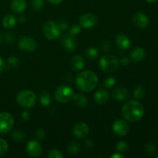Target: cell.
Returning <instances> with one entry per match:
<instances>
[{"mask_svg":"<svg viewBox=\"0 0 158 158\" xmlns=\"http://www.w3.org/2000/svg\"><path fill=\"white\" fill-rule=\"evenodd\" d=\"M121 112L125 120L130 122H137L143 117L144 108L137 100H131L124 103Z\"/></svg>","mask_w":158,"mask_h":158,"instance_id":"cell-1","label":"cell"},{"mask_svg":"<svg viewBox=\"0 0 158 158\" xmlns=\"http://www.w3.org/2000/svg\"><path fill=\"white\" fill-rule=\"evenodd\" d=\"M98 84V77L94 72L89 70L83 71L77 75L76 85L77 89L82 92L93 91Z\"/></svg>","mask_w":158,"mask_h":158,"instance_id":"cell-2","label":"cell"},{"mask_svg":"<svg viewBox=\"0 0 158 158\" xmlns=\"http://www.w3.org/2000/svg\"><path fill=\"white\" fill-rule=\"evenodd\" d=\"M16 101L21 106L24 108H32L35 106L36 96L29 89H23L19 92L16 96Z\"/></svg>","mask_w":158,"mask_h":158,"instance_id":"cell-3","label":"cell"},{"mask_svg":"<svg viewBox=\"0 0 158 158\" xmlns=\"http://www.w3.org/2000/svg\"><path fill=\"white\" fill-rule=\"evenodd\" d=\"M99 64L102 70L106 73L116 72L120 66V63L117 57L110 54H106L102 56Z\"/></svg>","mask_w":158,"mask_h":158,"instance_id":"cell-4","label":"cell"},{"mask_svg":"<svg viewBox=\"0 0 158 158\" xmlns=\"http://www.w3.org/2000/svg\"><path fill=\"white\" fill-rule=\"evenodd\" d=\"M74 96V91L70 86L62 85L60 86L55 92V98L60 103H66L72 100Z\"/></svg>","mask_w":158,"mask_h":158,"instance_id":"cell-5","label":"cell"},{"mask_svg":"<svg viewBox=\"0 0 158 158\" xmlns=\"http://www.w3.org/2000/svg\"><path fill=\"white\" fill-rule=\"evenodd\" d=\"M60 30L58 24L53 21H48L43 26V33L45 36L50 40H54L60 36Z\"/></svg>","mask_w":158,"mask_h":158,"instance_id":"cell-6","label":"cell"},{"mask_svg":"<svg viewBox=\"0 0 158 158\" xmlns=\"http://www.w3.org/2000/svg\"><path fill=\"white\" fill-rule=\"evenodd\" d=\"M14 118L7 112L0 113V134H6L12 129Z\"/></svg>","mask_w":158,"mask_h":158,"instance_id":"cell-7","label":"cell"},{"mask_svg":"<svg viewBox=\"0 0 158 158\" xmlns=\"http://www.w3.org/2000/svg\"><path fill=\"white\" fill-rule=\"evenodd\" d=\"M26 152L31 157H40L43 153V148L38 140H31L26 145Z\"/></svg>","mask_w":158,"mask_h":158,"instance_id":"cell-8","label":"cell"},{"mask_svg":"<svg viewBox=\"0 0 158 158\" xmlns=\"http://www.w3.org/2000/svg\"><path fill=\"white\" fill-rule=\"evenodd\" d=\"M98 23V19L94 14H83L80 18V25L84 29H90L94 27Z\"/></svg>","mask_w":158,"mask_h":158,"instance_id":"cell-9","label":"cell"},{"mask_svg":"<svg viewBox=\"0 0 158 158\" xmlns=\"http://www.w3.org/2000/svg\"><path fill=\"white\" fill-rule=\"evenodd\" d=\"M19 48L26 52H32L36 49L37 44L35 40L29 36H23L19 40L18 43Z\"/></svg>","mask_w":158,"mask_h":158,"instance_id":"cell-10","label":"cell"},{"mask_svg":"<svg viewBox=\"0 0 158 158\" xmlns=\"http://www.w3.org/2000/svg\"><path fill=\"white\" fill-rule=\"evenodd\" d=\"M89 132L88 125L84 122L77 123L73 129V134L76 138L82 139L86 137Z\"/></svg>","mask_w":158,"mask_h":158,"instance_id":"cell-11","label":"cell"},{"mask_svg":"<svg viewBox=\"0 0 158 158\" xmlns=\"http://www.w3.org/2000/svg\"><path fill=\"white\" fill-rule=\"evenodd\" d=\"M113 131L116 135L119 137H123L127 135L129 131V126L127 123L123 120H117L113 125Z\"/></svg>","mask_w":158,"mask_h":158,"instance_id":"cell-12","label":"cell"},{"mask_svg":"<svg viewBox=\"0 0 158 158\" xmlns=\"http://www.w3.org/2000/svg\"><path fill=\"white\" fill-rule=\"evenodd\" d=\"M133 23L137 27L143 29L149 24V19L148 16L143 12H137L133 17Z\"/></svg>","mask_w":158,"mask_h":158,"instance_id":"cell-13","label":"cell"},{"mask_svg":"<svg viewBox=\"0 0 158 158\" xmlns=\"http://www.w3.org/2000/svg\"><path fill=\"white\" fill-rule=\"evenodd\" d=\"M116 43H117V46H118L120 49H127L128 48L131 46V41H130V39L128 38V36L127 35L123 33H120L117 35L115 39Z\"/></svg>","mask_w":158,"mask_h":158,"instance_id":"cell-14","label":"cell"},{"mask_svg":"<svg viewBox=\"0 0 158 158\" xmlns=\"http://www.w3.org/2000/svg\"><path fill=\"white\" fill-rule=\"evenodd\" d=\"M61 43L66 50L67 51L75 50L76 46H77L75 40H74V37L72 36V35H70L69 34V35H63V38H62Z\"/></svg>","mask_w":158,"mask_h":158,"instance_id":"cell-15","label":"cell"},{"mask_svg":"<svg viewBox=\"0 0 158 158\" xmlns=\"http://www.w3.org/2000/svg\"><path fill=\"white\" fill-rule=\"evenodd\" d=\"M10 7L12 12L15 13H21L26 10L27 2L26 0H12Z\"/></svg>","mask_w":158,"mask_h":158,"instance_id":"cell-16","label":"cell"},{"mask_svg":"<svg viewBox=\"0 0 158 158\" xmlns=\"http://www.w3.org/2000/svg\"><path fill=\"white\" fill-rule=\"evenodd\" d=\"M112 97L114 99L120 101L125 100L129 97V91L126 88H116L112 91Z\"/></svg>","mask_w":158,"mask_h":158,"instance_id":"cell-17","label":"cell"},{"mask_svg":"<svg viewBox=\"0 0 158 158\" xmlns=\"http://www.w3.org/2000/svg\"><path fill=\"white\" fill-rule=\"evenodd\" d=\"M71 67L74 71H80L85 66V60L82 56L77 55L73 56L71 60Z\"/></svg>","mask_w":158,"mask_h":158,"instance_id":"cell-18","label":"cell"},{"mask_svg":"<svg viewBox=\"0 0 158 158\" xmlns=\"http://www.w3.org/2000/svg\"><path fill=\"white\" fill-rule=\"evenodd\" d=\"M145 50L141 47H136L132 49L130 54L131 60L134 62H140L145 57Z\"/></svg>","mask_w":158,"mask_h":158,"instance_id":"cell-19","label":"cell"},{"mask_svg":"<svg viewBox=\"0 0 158 158\" xmlns=\"http://www.w3.org/2000/svg\"><path fill=\"white\" fill-rule=\"evenodd\" d=\"M94 100H95L96 103L100 105L106 104L109 100V94L106 90L100 89L94 94Z\"/></svg>","mask_w":158,"mask_h":158,"instance_id":"cell-20","label":"cell"},{"mask_svg":"<svg viewBox=\"0 0 158 158\" xmlns=\"http://www.w3.org/2000/svg\"><path fill=\"white\" fill-rule=\"evenodd\" d=\"M40 102L42 106H48L52 102V97L48 91L43 90L40 94Z\"/></svg>","mask_w":158,"mask_h":158,"instance_id":"cell-21","label":"cell"},{"mask_svg":"<svg viewBox=\"0 0 158 158\" xmlns=\"http://www.w3.org/2000/svg\"><path fill=\"white\" fill-rule=\"evenodd\" d=\"M73 99L74 100L77 106H79L80 108H84L87 106L88 100L86 97L84 95H83V94H74Z\"/></svg>","mask_w":158,"mask_h":158,"instance_id":"cell-22","label":"cell"},{"mask_svg":"<svg viewBox=\"0 0 158 158\" xmlns=\"http://www.w3.org/2000/svg\"><path fill=\"white\" fill-rule=\"evenodd\" d=\"M2 24L6 29H12L16 24V19L14 15H7L3 19Z\"/></svg>","mask_w":158,"mask_h":158,"instance_id":"cell-23","label":"cell"},{"mask_svg":"<svg viewBox=\"0 0 158 158\" xmlns=\"http://www.w3.org/2000/svg\"><path fill=\"white\" fill-rule=\"evenodd\" d=\"M86 58L90 60H95L99 56V49L95 46H90L85 52Z\"/></svg>","mask_w":158,"mask_h":158,"instance_id":"cell-24","label":"cell"},{"mask_svg":"<svg viewBox=\"0 0 158 158\" xmlns=\"http://www.w3.org/2000/svg\"><path fill=\"white\" fill-rule=\"evenodd\" d=\"M11 138L15 142H23L26 138L24 133L20 131H15L11 135Z\"/></svg>","mask_w":158,"mask_h":158,"instance_id":"cell-25","label":"cell"},{"mask_svg":"<svg viewBox=\"0 0 158 158\" xmlns=\"http://www.w3.org/2000/svg\"><path fill=\"white\" fill-rule=\"evenodd\" d=\"M80 145L77 142H71L68 146V151L71 154H77L80 152Z\"/></svg>","mask_w":158,"mask_h":158,"instance_id":"cell-26","label":"cell"},{"mask_svg":"<svg viewBox=\"0 0 158 158\" xmlns=\"http://www.w3.org/2000/svg\"><path fill=\"white\" fill-rule=\"evenodd\" d=\"M145 96V89L143 86H137L134 90V97L137 100H142Z\"/></svg>","mask_w":158,"mask_h":158,"instance_id":"cell-27","label":"cell"},{"mask_svg":"<svg viewBox=\"0 0 158 158\" xmlns=\"http://www.w3.org/2000/svg\"><path fill=\"white\" fill-rule=\"evenodd\" d=\"M32 2V6L35 11H40L43 9L44 6V2L43 0H31Z\"/></svg>","mask_w":158,"mask_h":158,"instance_id":"cell-28","label":"cell"},{"mask_svg":"<svg viewBox=\"0 0 158 158\" xmlns=\"http://www.w3.org/2000/svg\"><path fill=\"white\" fill-rule=\"evenodd\" d=\"M80 32H81V26H78V25H73L69 29V34L73 37L78 35Z\"/></svg>","mask_w":158,"mask_h":158,"instance_id":"cell-29","label":"cell"},{"mask_svg":"<svg viewBox=\"0 0 158 158\" xmlns=\"http://www.w3.org/2000/svg\"><path fill=\"white\" fill-rule=\"evenodd\" d=\"M8 149H9V146H8L7 142L3 139L0 138V157L4 155L7 152Z\"/></svg>","mask_w":158,"mask_h":158,"instance_id":"cell-30","label":"cell"},{"mask_svg":"<svg viewBox=\"0 0 158 158\" xmlns=\"http://www.w3.org/2000/svg\"><path fill=\"white\" fill-rule=\"evenodd\" d=\"M19 60L15 56L9 57L8 60V65L11 68H16L19 66Z\"/></svg>","mask_w":158,"mask_h":158,"instance_id":"cell-31","label":"cell"},{"mask_svg":"<svg viewBox=\"0 0 158 158\" xmlns=\"http://www.w3.org/2000/svg\"><path fill=\"white\" fill-rule=\"evenodd\" d=\"M117 149L119 151V153H124L127 151L129 149V146L127 143L124 141H120L117 144Z\"/></svg>","mask_w":158,"mask_h":158,"instance_id":"cell-32","label":"cell"},{"mask_svg":"<svg viewBox=\"0 0 158 158\" xmlns=\"http://www.w3.org/2000/svg\"><path fill=\"white\" fill-rule=\"evenodd\" d=\"M48 157L49 158H63V154L62 152L59 150L52 149L49 151V154H48Z\"/></svg>","mask_w":158,"mask_h":158,"instance_id":"cell-33","label":"cell"},{"mask_svg":"<svg viewBox=\"0 0 158 158\" xmlns=\"http://www.w3.org/2000/svg\"><path fill=\"white\" fill-rule=\"evenodd\" d=\"M145 151L148 154H153L157 152V148L153 143H148L145 145Z\"/></svg>","mask_w":158,"mask_h":158,"instance_id":"cell-34","label":"cell"},{"mask_svg":"<svg viewBox=\"0 0 158 158\" xmlns=\"http://www.w3.org/2000/svg\"><path fill=\"white\" fill-rule=\"evenodd\" d=\"M116 80L113 76H110V77H106V79L104 81V85L106 88H111L115 85Z\"/></svg>","mask_w":158,"mask_h":158,"instance_id":"cell-35","label":"cell"},{"mask_svg":"<svg viewBox=\"0 0 158 158\" xmlns=\"http://www.w3.org/2000/svg\"><path fill=\"white\" fill-rule=\"evenodd\" d=\"M58 26H59V27H60V30L64 31V30H66V29H68V27H69V23H68V22L66 21V20L61 19V20H60V22H59Z\"/></svg>","mask_w":158,"mask_h":158,"instance_id":"cell-36","label":"cell"},{"mask_svg":"<svg viewBox=\"0 0 158 158\" xmlns=\"http://www.w3.org/2000/svg\"><path fill=\"white\" fill-rule=\"evenodd\" d=\"M4 38L6 43H13L15 40V36L12 32H6L4 35Z\"/></svg>","mask_w":158,"mask_h":158,"instance_id":"cell-37","label":"cell"},{"mask_svg":"<svg viewBox=\"0 0 158 158\" xmlns=\"http://www.w3.org/2000/svg\"><path fill=\"white\" fill-rule=\"evenodd\" d=\"M101 47H102V49H103V50H104L105 52H108V51H110L111 49L112 46H111V43H110L109 41H107V40H105V41H103V43H102Z\"/></svg>","mask_w":158,"mask_h":158,"instance_id":"cell-38","label":"cell"},{"mask_svg":"<svg viewBox=\"0 0 158 158\" xmlns=\"http://www.w3.org/2000/svg\"><path fill=\"white\" fill-rule=\"evenodd\" d=\"M35 136H36L38 140H43L46 137V132H45L44 130L41 128L35 132Z\"/></svg>","mask_w":158,"mask_h":158,"instance_id":"cell-39","label":"cell"},{"mask_svg":"<svg viewBox=\"0 0 158 158\" xmlns=\"http://www.w3.org/2000/svg\"><path fill=\"white\" fill-rule=\"evenodd\" d=\"M120 63L124 66H127L130 63V59L127 58V57H123V58H122L121 60H120Z\"/></svg>","mask_w":158,"mask_h":158,"instance_id":"cell-40","label":"cell"},{"mask_svg":"<svg viewBox=\"0 0 158 158\" xmlns=\"http://www.w3.org/2000/svg\"><path fill=\"white\" fill-rule=\"evenodd\" d=\"M5 67H6V64H5V61L3 60L2 58L0 57V74L2 73V71L4 70Z\"/></svg>","mask_w":158,"mask_h":158,"instance_id":"cell-41","label":"cell"},{"mask_svg":"<svg viewBox=\"0 0 158 158\" xmlns=\"http://www.w3.org/2000/svg\"><path fill=\"white\" fill-rule=\"evenodd\" d=\"M29 118V116L27 111H23V114H22V119H23V120H25V121H26Z\"/></svg>","mask_w":158,"mask_h":158,"instance_id":"cell-42","label":"cell"},{"mask_svg":"<svg viewBox=\"0 0 158 158\" xmlns=\"http://www.w3.org/2000/svg\"><path fill=\"white\" fill-rule=\"evenodd\" d=\"M47 1L52 5H58L61 3L63 0H47Z\"/></svg>","mask_w":158,"mask_h":158,"instance_id":"cell-43","label":"cell"},{"mask_svg":"<svg viewBox=\"0 0 158 158\" xmlns=\"http://www.w3.org/2000/svg\"><path fill=\"white\" fill-rule=\"evenodd\" d=\"M123 157H124V156L119 154H114L111 156V158H123Z\"/></svg>","mask_w":158,"mask_h":158,"instance_id":"cell-44","label":"cell"},{"mask_svg":"<svg viewBox=\"0 0 158 158\" xmlns=\"http://www.w3.org/2000/svg\"><path fill=\"white\" fill-rule=\"evenodd\" d=\"M19 22L20 23H24L26 22V18H25L24 15H20L19 18Z\"/></svg>","mask_w":158,"mask_h":158,"instance_id":"cell-45","label":"cell"},{"mask_svg":"<svg viewBox=\"0 0 158 158\" xmlns=\"http://www.w3.org/2000/svg\"><path fill=\"white\" fill-rule=\"evenodd\" d=\"M145 1L150 3H154V2H157L158 0H145Z\"/></svg>","mask_w":158,"mask_h":158,"instance_id":"cell-46","label":"cell"},{"mask_svg":"<svg viewBox=\"0 0 158 158\" xmlns=\"http://www.w3.org/2000/svg\"><path fill=\"white\" fill-rule=\"evenodd\" d=\"M0 44H1V36H0Z\"/></svg>","mask_w":158,"mask_h":158,"instance_id":"cell-47","label":"cell"},{"mask_svg":"<svg viewBox=\"0 0 158 158\" xmlns=\"http://www.w3.org/2000/svg\"><path fill=\"white\" fill-rule=\"evenodd\" d=\"M156 157H157V158H158V155H157V156H156Z\"/></svg>","mask_w":158,"mask_h":158,"instance_id":"cell-48","label":"cell"}]
</instances>
